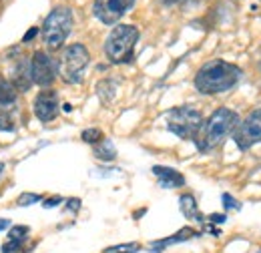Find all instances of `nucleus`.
I'll use <instances>...</instances> for the list:
<instances>
[{"label": "nucleus", "mask_w": 261, "mask_h": 253, "mask_svg": "<svg viewBox=\"0 0 261 253\" xmlns=\"http://www.w3.org/2000/svg\"><path fill=\"white\" fill-rule=\"evenodd\" d=\"M241 68L237 64L227 61H209L205 63L195 74V89L203 95H221L231 91L239 79H241Z\"/></svg>", "instance_id": "f257e3e1"}, {"label": "nucleus", "mask_w": 261, "mask_h": 253, "mask_svg": "<svg viewBox=\"0 0 261 253\" xmlns=\"http://www.w3.org/2000/svg\"><path fill=\"white\" fill-rule=\"evenodd\" d=\"M239 125V117L235 111H231L227 107L217 109L201 127L199 135L195 137V145L199 151L207 153L215 147H219L223 143V139L235 131V127Z\"/></svg>", "instance_id": "f03ea898"}, {"label": "nucleus", "mask_w": 261, "mask_h": 253, "mask_svg": "<svg viewBox=\"0 0 261 253\" xmlns=\"http://www.w3.org/2000/svg\"><path fill=\"white\" fill-rule=\"evenodd\" d=\"M139 40V31L133 24L115 27L105 40V55L113 64L129 63L135 53V44Z\"/></svg>", "instance_id": "7ed1b4c3"}, {"label": "nucleus", "mask_w": 261, "mask_h": 253, "mask_svg": "<svg viewBox=\"0 0 261 253\" xmlns=\"http://www.w3.org/2000/svg\"><path fill=\"white\" fill-rule=\"evenodd\" d=\"M74 18H72V10L68 6H57L50 10V14L46 16L44 24H42V40L50 50H57L65 44L68 34L72 31Z\"/></svg>", "instance_id": "20e7f679"}, {"label": "nucleus", "mask_w": 261, "mask_h": 253, "mask_svg": "<svg viewBox=\"0 0 261 253\" xmlns=\"http://www.w3.org/2000/svg\"><path fill=\"white\" fill-rule=\"evenodd\" d=\"M89 63H91V55H89L87 46L81 42L70 44L63 50L61 61L57 63L59 64V74L66 85H79L85 77V70H87Z\"/></svg>", "instance_id": "39448f33"}, {"label": "nucleus", "mask_w": 261, "mask_h": 253, "mask_svg": "<svg viewBox=\"0 0 261 253\" xmlns=\"http://www.w3.org/2000/svg\"><path fill=\"white\" fill-rule=\"evenodd\" d=\"M167 129L179 139H195L203 127V115L193 107H175L167 113Z\"/></svg>", "instance_id": "423d86ee"}, {"label": "nucleus", "mask_w": 261, "mask_h": 253, "mask_svg": "<svg viewBox=\"0 0 261 253\" xmlns=\"http://www.w3.org/2000/svg\"><path fill=\"white\" fill-rule=\"evenodd\" d=\"M233 141L241 151H247L253 145L261 143V109L253 111L251 115H247V119L243 123H239L235 127Z\"/></svg>", "instance_id": "0eeeda50"}, {"label": "nucleus", "mask_w": 261, "mask_h": 253, "mask_svg": "<svg viewBox=\"0 0 261 253\" xmlns=\"http://www.w3.org/2000/svg\"><path fill=\"white\" fill-rule=\"evenodd\" d=\"M31 72H33V83H36L38 87H50L59 74V64L44 50H36L31 61Z\"/></svg>", "instance_id": "6e6552de"}, {"label": "nucleus", "mask_w": 261, "mask_h": 253, "mask_svg": "<svg viewBox=\"0 0 261 253\" xmlns=\"http://www.w3.org/2000/svg\"><path fill=\"white\" fill-rule=\"evenodd\" d=\"M133 4L135 0H95L93 12L102 24H115L133 8Z\"/></svg>", "instance_id": "1a4fd4ad"}, {"label": "nucleus", "mask_w": 261, "mask_h": 253, "mask_svg": "<svg viewBox=\"0 0 261 253\" xmlns=\"http://www.w3.org/2000/svg\"><path fill=\"white\" fill-rule=\"evenodd\" d=\"M33 107L38 121L48 123V121L57 119V115H59V95L55 91H42L34 98Z\"/></svg>", "instance_id": "9d476101"}, {"label": "nucleus", "mask_w": 261, "mask_h": 253, "mask_svg": "<svg viewBox=\"0 0 261 253\" xmlns=\"http://www.w3.org/2000/svg\"><path fill=\"white\" fill-rule=\"evenodd\" d=\"M153 175L157 177V181H159V185L163 189H175V187H183L185 185V177L179 171L171 169V167L157 165V167H153Z\"/></svg>", "instance_id": "9b49d317"}, {"label": "nucleus", "mask_w": 261, "mask_h": 253, "mask_svg": "<svg viewBox=\"0 0 261 253\" xmlns=\"http://www.w3.org/2000/svg\"><path fill=\"white\" fill-rule=\"evenodd\" d=\"M193 237H199V231H195L193 227H183L181 231H177L175 235L167 237V239H161V241H153L149 245V249L155 253H159L161 249L169 247V245H175V243H181V241H187V239H193Z\"/></svg>", "instance_id": "f8f14e48"}, {"label": "nucleus", "mask_w": 261, "mask_h": 253, "mask_svg": "<svg viewBox=\"0 0 261 253\" xmlns=\"http://www.w3.org/2000/svg\"><path fill=\"white\" fill-rule=\"evenodd\" d=\"M12 85L16 87V91H29L33 85V72H31V64L24 59L18 61L14 70H12Z\"/></svg>", "instance_id": "ddd939ff"}, {"label": "nucleus", "mask_w": 261, "mask_h": 253, "mask_svg": "<svg viewBox=\"0 0 261 253\" xmlns=\"http://www.w3.org/2000/svg\"><path fill=\"white\" fill-rule=\"evenodd\" d=\"M27 237H29V227H24V225H14V227H10V231H8V241L2 245V253L18 251V249L22 247V243L27 241Z\"/></svg>", "instance_id": "4468645a"}, {"label": "nucleus", "mask_w": 261, "mask_h": 253, "mask_svg": "<svg viewBox=\"0 0 261 253\" xmlns=\"http://www.w3.org/2000/svg\"><path fill=\"white\" fill-rule=\"evenodd\" d=\"M179 203H181V213H183L189 221L205 223V217L199 213V207H197V201L193 195H181Z\"/></svg>", "instance_id": "2eb2a0df"}, {"label": "nucleus", "mask_w": 261, "mask_h": 253, "mask_svg": "<svg viewBox=\"0 0 261 253\" xmlns=\"http://www.w3.org/2000/svg\"><path fill=\"white\" fill-rule=\"evenodd\" d=\"M16 96H18V91L12 85V81L6 79L4 74H0V105L8 107V105H12L16 100Z\"/></svg>", "instance_id": "dca6fc26"}, {"label": "nucleus", "mask_w": 261, "mask_h": 253, "mask_svg": "<svg viewBox=\"0 0 261 253\" xmlns=\"http://www.w3.org/2000/svg\"><path fill=\"white\" fill-rule=\"evenodd\" d=\"M95 155L100 161H113V159L117 157V149H115V145L109 139H102L100 143H97V147H95Z\"/></svg>", "instance_id": "f3484780"}, {"label": "nucleus", "mask_w": 261, "mask_h": 253, "mask_svg": "<svg viewBox=\"0 0 261 253\" xmlns=\"http://www.w3.org/2000/svg\"><path fill=\"white\" fill-rule=\"evenodd\" d=\"M83 141L85 143H91V145H97L102 141V133L98 131V129H87V131H83Z\"/></svg>", "instance_id": "a211bd4d"}, {"label": "nucleus", "mask_w": 261, "mask_h": 253, "mask_svg": "<svg viewBox=\"0 0 261 253\" xmlns=\"http://www.w3.org/2000/svg\"><path fill=\"white\" fill-rule=\"evenodd\" d=\"M38 201H42L40 195H36V193H22V195L16 199V205L29 207V205H34V203H38Z\"/></svg>", "instance_id": "6ab92c4d"}, {"label": "nucleus", "mask_w": 261, "mask_h": 253, "mask_svg": "<svg viewBox=\"0 0 261 253\" xmlns=\"http://www.w3.org/2000/svg\"><path fill=\"white\" fill-rule=\"evenodd\" d=\"M141 249L139 243H125V245H117V247H109L105 253H137Z\"/></svg>", "instance_id": "aec40b11"}, {"label": "nucleus", "mask_w": 261, "mask_h": 253, "mask_svg": "<svg viewBox=\"0 0 261 253\" xmlns=\"http://www.w3.org/2000/svg\"><path fill=\"white\" fill-rule=\"evenodd\" d=\"M0 131H14V121L10 117V111H0Z\"/></svg>", "instance_id": "412c9836"}, {"label": "nucleus", "mask_w": 261, "mask_h": 253, "mask_svg": "<svg viewBox=\"0 0 261 253\" xmlns=\"http://www.w3.org/2000/svg\"><path fill=\"white\" fill-rule=\"evenodd\" d=\"M223 201H225V207H227V209H237V211L241 209V203H239V201H235V199H233L229 193H225V195H223Z\"/></svg>", "instance_id": "4be33fe9"}, {"label": "nucleus", "mask_w": 261, "mask_h": 253, "mask_svg": "<svg viewBox=\"0 0 261 253\" xmlns=\"http://www.w3.org/2000/svg\"><path fill=\"white\" fill-rule=\"evenodd\" d=\"M61 201H63L61 197H55V199H46V201H44V207H46V209H50V207H55V205H59Z\"/></svg>", "instance_id": "5701e85b"}, {"label": "nucleus", "mask_w": 261, "mask_h": 253, "mask_svg": "<svg viewBox=\"0 0 261 253\" xmlns=\"http://www.w3.org/2000/svg\"><path fill=\"white\" fill-rule=\"evenodd\" d=\"M211 223H225V215H211Z\"/></svg>", "instance_id": "b1692460"}, {"label": "nucleus", "mask_w": 261, "mask_h": 253, "mask_svg": "<svg viewBox=\"0 0 261 253\" xmlns=\"http://www.w3.org/2000/svg\"><path fill=\"white\" fill-rule=\"evenodd\" d=\"M36 32H38V29H33V31L29 32V34H27V36H24V38H22V40H24V42H29V40H31V38H34V34H36Z\"/></svg>", "instance_id": "393cba45"}, {"label": "nucleus", "mask_w": 261, "mask_h": 253, "mask_svg": "<svg viewBox=\"0 0 261 253\" xmlns=\"http://www.w3.org/2000/svg\"><path fill=\"white\" fill-rule=\"evenodd\" d=\"M10 227V221L8 219H0V231H4V229H8Z\"/></svg>", "instance_id": "a878e982"}, {"label": "nucleus", "mask_w": 261, "mask_h": 253, "mask_svg": "<svg viewBox=\"0 0 261 253\" xmlns=\"http://www.w3.org/2000/svg\"><path fill=\"white\" fill-rule=\"evenodd\" d=\"M165 6H173V4H177V2H181V0H161Z\"/></svg>", "instance_id": "bb28decb"}, {"label": "nucleus", "mask_w": 261, "mask_h": 253, "mask_svg": "<svg viewBox=\"0 0 261 253\" xmlns=\"http://www.w3.org/2000/svg\"><path fill=\"white\" fill-rule=\"evenodd\" d=\"M259 253H261V249H259Z\"/></svg>", "instance_id": "cd10ccee"}]
</instances>
